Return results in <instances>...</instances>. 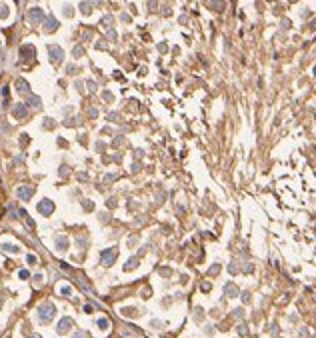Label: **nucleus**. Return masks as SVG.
I'll return each instance as SVG.
<instances>
[{"mask_svg":"<svg viewBox=\"0 0 316 338\" xmlns=\"http://www.w3.org/2000/svg\"><path fill=\"white\" fill-rule=\"evenodd\" d=\"M54 314H56V306L52 302H44L38 306V320L42 324H48L54 318Z\"/></svg>","mask_w":316,"mask_h":338,"instance_id":"obj_1","label":"nucleus"},{"mask_svg":"<svg viewBox=\"0 0 316 338\" xmlns=\"http://www.w3.org/2000/svg\"><path fill=\"white\" fill-rule=\"evenodd\" d=\"M116 256H118V250L116 248H106V250H102V254H100V262H102V266H112L116 260Z\"/></svg>","mask_w":316,"mask_h":338,"instance_id":"obj_2","label":"nucleus"},{"mask_svg":"<svg viewBox=\"0 0 316 338\" xmlns=\"http://www.w3.org/2000/svg\"><path fill=\"white\" fill-rule=\"evenodd\" d=\"M28 20H30L32 24H38L44 20V10L42 8H32V10H28Z\"/></svg>","mask_w":316,"mask_h":338,"instance_id":"obj_3","label":"nucleus"},{"mask_svg":"<svg viewBox=\"0 0 316 338\" xmlns=\"http://www.w3.org/2000/svg\"><path fill=\"white\" fill-rule=\"evenodd\" d=\"M38 212L44 214V216H50V214L54 212V204H52L50 200H46V198H44V200L38 202Z\"/></svg>","mask_w":316,"mask_h":338,"instance_id":"obj_4","label":"nucleus"},{"mask_svg":"<svg viewBox=\"0 0 316 338\" xmlns=\"http://www.w3.org/2000/svg\"><path fill=\"white\" fill-rule=\"evenodd\" d=\"M20 58H22V62H26V60H32V58H34V46H30V44H24L22 48H20Z\"/></svg>","mask_w":316,"mask_h":338,"instance_id":"obj_5","label":"nucleus"},{"mask_svg":"<svg viewBox=\"0 0 316 338\" xmlns=\"http://www.w3.org/2000/svg\"><path fill=\"white\" fill-rule=\"evenodd\" d=\"M72 328V318H68V316H64V318L58 322V326H56V330H58V334H66V332Z\"/></svg>","mask_w":316,"mask_h":338,"instance_id":"obj_6","label":"nucleus"},{"mask_svg":"<svg viewBox=\"0 0 316 338\" xmlns=\"http://www.w3.org/2000/svg\"><path fill=\"white\" fill-rule=\"evenodd\" d=\"M16 194H18L22 200H30L32 194H34V186H20L18 190H16Z\"/></svg>","mask_w":316,"mask_h":338,"instance_id":"obj_7","label":"nucleus"},{"mask_svg":"<svg viewBox=\"0 0 316 338\" xmlns=\"http://www.w3.org/2000/svg\"><path fill=\"white\" fill-rule=\"evenodd\" d=\"M48 52H50V58H52V62H60L62 56H64V52H62L60 46H50Z\"/></svg>","mask_w":316,"mask_h":338,"instance_id":"obj_8","label":"nucleus"},{"mask_svg":"<svg viewBox=\"0 0 316 338\" xmlns=\"http://www.w3.org/2000/svg\"><path fill=\"white\" fill-rule=\"evenodd\" d=\"M12 114H14L16 118H24L26 116V104H16V106L12 108Z\"/></svg>","mask_w":316,"mask_h":338,"instance_id":"obj_9","label":"nucleus"},{"mask_svg":"<svg viewBox=\"0 0 316 338\" xmlns=\"http://www.w3.org/2000/svg\"><path fill=\"white\" fill-rule=\"evenodd\" d=\"M44 26H46V30H48V32L56 30V26H58L56 18H54V16H48V18H46V22H44Z\"/></svg>","mask_w":316,"mask_h":338,"instance_id":"obj_10","label":"nucleus"},{"mask_svg":"<svg viewBox=\"0 0 316 338\" xmlns=\"http://www.w3.org/2000/svg\"><path fill=\"white\" fill-rule=\"evenodd\" d=\"M56 248L60 252H64L66 248H68V240H66V236H58V238H56Z\"/></svg>","mask_w":316,"mask_h":338,"instance_id":"obj_11","label":"nucleus"},{"mask_svg":"<svg viewBox=\"0 0 316 338\" xmlns=\"http://www.w3.org/2000/svg\"><path fill=\"white\" fill-rule=\"evenodd\" d=\"M26 106L38 108V106H40V98H38V96H28V100H26Z\"/></svg>","mask_w":316,"mask_h":338,"instance_id":"obj_12","label":"nucleus"},{"mask_svg":"<svg viewBox=\"0 0 316 338\" xmlns=\"http://www.w3.org/2000/svg\"><path fill=\"white\" fill-rule=\"evenodd\" d=\"M16 88H18V92H28V82L22 80V78H18L16 80Z\"/></svg>","mask_w":316,"mask_h":338,"instance_id":"obj_13","label":"nucleus"},{"mask_svg":"<svg viewBox=\"0 0 316 338\" xmlns=\"http://www.w3.org/2000/svg\"><path fill=\"white\" fill-rule=\"evenodd\" d=\"M2 250H6V252H12V254H16V252H20V248L16 246V244H2Z\"/></svg>","mask_w":316,"mask_h":338,"instance_id":"obj_14","label":"nucleus"},{"mask_svg":"<svg viewBox=\"0 0 316 338\" xmlns=\"http://www.w3.org/2000/svg\"><path fill=\"white\" fill-rule=\"evenodd\" d=\"M98 328L108 330V328H110V320H108V318H98Z\"/></svg>","mask_w":316,"mask_h":338,"instance_id":"obj_15","label":"nucleus"},{"mask_svg":"<svg viewBox=\"0 0 316 338\" xmlns=\"http://www.w3.org/2000/svg\"><path fill=\"white\" fill-rule=\"evenodd\" d=\"M136 266H138V258H130L128 262H126L124 268H126V270H132V268H136Z\"/></svg>","mask_w":316,"mask_h":338,"instance_id":"obj_16","label":"nucleus"},{"mask_svg":"<svg viewBox=\"0 0 316 338\" xmlns=\"http://www.w3.org/2000/svg\"><path fill=\"white\" fill-rule=\"evenodd\" d=\"M80 8H82V12H84V14H90V4H88V2H84Z\"/></svg>","mask_w":316,"mask_h":338,"instance_id":"obj_17","label":"nucleus"},{"mask_svg":"<svg viewBox=\"0 0 316 338\" xmlns=\"http://www.w3.org/2000/svg\"><path fill=\"white\" fill-rule=\"evenodd\" d=\"M0 16H2V18H6V16H8V8L6 6H0Z\"/></svg>","mask_w":316,"mask_h":338,"instance_id":"obj_18","label":"nucleus"},{"mask_svg":"<svg viewBox=\"0 0 316 338\" xmlns=\"http://www.w3.org/2000/svg\"><path fill=\"white\" fill-rule=\"evenodd\" d=\"M214 6L218 8V12L222 10V6H224V2H222V0H214Z\"/></svg>","mask_w":316,"mask_h":338,"instance_id":"obj_19","label":"nucleus"},{"mask_svg":"<svg viewBox=\"0 0 316 338\" xmlns=\"http://www.w3.org/2000/svg\"><path fill=\"white\" fill-rule=\"evenodd\" d=\"M60 292H62V294H64V296H68V294H70V292H72V290H70V288H68V286H62V288H60Z\"/></svg>","mask_w":316,"mask_h":338,"instance_id":"obj_20","label":"nucleus"},{"mask_svg":"<svg viewBox=\"0 0 316 338\" xmlns=\"http://www.w3.org/2000/svg\"><path fill=\"white\" fill-rule=\"evenodd\" d=\"M26 262H30V264H34V262H36V256H32V254H30V256H26Z\"/></svg>","mask_w":316,"mask_h":338,"instance_id":"obj_21","label":"nucleus"},{"mask_svg":"<svg viewBox=\"0 0 316 338\" xmlns=\"http://www.w3.org/2000/svg\"><path fill=\"white\" fill-rule=\"evenodd\" d=\"M18 276H20V278H28V270H20Z\"/></svg>","mask_w":316,"mask_h":338,"instance_id":"obj_22","label":"nucleus"},{"mask_svg":"<svg viewBox=\"0 0 316 338\" xmlns=\"http://www.w3.org/2000/svg\"><path fill=\"white\" fill-rule=\"evenodd\" d=\"M72 338H86V332H76Z\"/></svg>","mask_w":316,"mask_h":338,"instance_id":"obj_23","label":"nucleus"},{"mask_svg":"<svg viewBox=\"0 0 316 338\" xmlns=\"http://www.w3.org/2000/svg\"><path fill=\"white\" fill-rule=\"evenodd\" d=\"M28 338H42L40 334H32V336H28Z\"/></svg>","mask_w":316,"mask_h":338,"instance_id":"obj_24","label":"nucleus"},{"mask_svg":"<svg viewBox=\"0 0 316 338\" xmlns=\"http://www.w3.org/2000/svg\"><path fill=\"white\" fill-rule=\"evenodd\" d=\"M0 308H2V298H0Z\"/></svg>","mask_w":316,"mask_h":338,"instance_id":"obj_25","label":"nucleus"},{"mask_svg":"<svg viewBox=\"0 0 316 338\" xmlns=\"http://www.w3.org/2000/svg\"><path fill=\"white\" fill-rule=\"evenodd\" d=\"M14 2H18V0H14Z\"/></svg>","mask_w":316,"mask_h":338,"instance_id":"obj_26","label":"nucleus"}]
</instances>
